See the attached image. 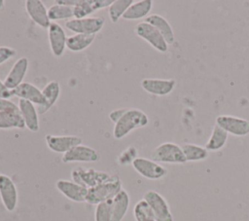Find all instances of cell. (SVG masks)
Listing matches in <instances>:
<instances>
[{
    "label": "cell",
    "instance_id": "33",
    "mask_svg": "<svg viewBox=\"0 0 249 221\" xmlns=\"http://www.w3.org/2000/svg\"><path fill=\"white\" fill-rule=\"evenodd\" d=\"M0 112H20L18 105L11 99L0 98Z\"/></svg>",
    "mask_w": 249,
    "mask_h": 221
},
{
    "label": "cell",
    "instance_id": "37",
    "mask_svg": "<svg viewBox=\"0 0 249 221\" xmlns=\"http://www.w3.org/2000/svg\"><path fill=\"white\" fill-rule=\"evenodd\" d=\"M124 110H125V108H120V109H116V110L111 111L109 113V119L115 124L121 118V116L123 115Z\"/></svg>",
    "mask_w": 249,
    "mask_h": 221
},
{
    "label": "cell",
    "instance_id": "23",
    "mask_svg": "<svg viewBox=\"0 0 249 221\" xmlns=\"http://www.w3.org/2000/svg\"><path fill=\"white\" fill-rule=\"evenodd\" d=\"M129 207V196L124 190H121L112 200L111 221H122Z\"/></svg>",
    "mask_w": 249,
    "mask_h": 221
},
{
    "label": "cell",
    "instance_id": "1",
    "mask_svg": "<svg viewBox=\"0 0 249 221\" xmlns=\"http://www.w3.org/2000/svg\"><path fill=\"white\" fill-rule=\"evenodd\" d=\"M149 123V118L140 109L125 108L121 118L114 124L113 135L116 139H122L132 130L143 128Z\"/></svg>",
    "mask_w": 249,
    "mask_h": 221
},
{
    "label": "cell",
    "instance_id": "12",
    "mask_svg": "<svg viewBox=\"0 0 249 221\" xmlns=\"http://www.w3.org/2000/svg\"><path fill=\"white\" fill-rule=\"evenodd\" d=\"M141 88L148 93L164 96L169 94L176 86L174 79H157V78H145L140 83Z\"/></svg>",
    "mask_w": 249,
    "mask_h": 221
},
{
    "label": "cell",
    "instance_id": "19",
    "mask_svg": "<svg viewBox=\"0 0 249 221\" xmlns=\"http://www.w3.org/2000/svg\"><path fill=\"white\" fill-rule=\"evenodd\" d=\"M18 105L21 117L24 121L25 128H27L30 131H33V132L38 131L40 128L39 118H38L39 113L37 111V108L35 107V104L24 99H19Z\"/></svg>",
    "mask_w": 249,
    "mask_h": 221
},
{
    "label": "cell",
    "instance_id": "25",
    "mask_svg": "<svg viewBox=\"0 0 249 221\" xmlns=\"http://www.w3.org/2000/svg\"><path fill=\"white\" fill-rule=\"evenodd\" d=\"M24 128L25 124L20 112H0V129Z\"/></svg>",
    "mask_w": 249,
    "mask_h": 221
},
{
    "label": "cell",
    "instance_id": "5",
    "mask_svg": "<svg viewBox=\"0 0 249 221\" xmlns=\"http://www.w3.org/2000/svg\"><path fill=\"white\" fill-rule=\"evenodd\" d=\"M135 34L145 40L150 46L156 49L160 53H166L168 50V44L161 36V34L150 23L144 21L138 22L134 27Z\"/></svg>",
    "mask_w": 249,
    "mask_h": 221
},
{
    "label": "cell",
    "instance_id": "3",
    "mask_svg": "<svg viewBox=\"0 0 249 221\" xmlns=\"http://www.w3.org/2000/svg\"><path fill=\"white\" fill-rule=\"evenodd\" d=\"M151 158L157 163L165 164H184L187 162L181 146L173 142L160 144L151 153Z\"/></svg>",
    "mask_w": 249,
    "mask_h": 221
},
{
    "label": "cell",
    "instance_id": "13",
    "mask_svg": "<svg viewBox=\"0 0 249 221\" xmlns=\"http://www.w3.org/2000/svg\"><path fill=\"white\" fill-rule=\"evenodd\" d=\"M61 160L65 164L74 162L94 163L99 160V154L95 149L80 144L63 154Z\"/></svg>",
    "mask_w": 249,
    "mask_h": 221
},
{
    "label": "cell",
    "instance_id": "8",
    "mask_svg": "<svg viewBox=\"0 0 249 221\" xmlns=\"http://www.w3.org/2000/svg\"><path fill=\"white\" fill-rule=\"evenodd\" d=\"M132 166L141 176L150 180H158L167 174V169L164 166L146 158H136L132 162Z\"/></svg>",
    "mask_w": 249,
    "mask_h": 221
},
{
    "label": "cell",
    "instance_id": "27",
    "mask_svg": "<svg viewBox=\"0 0 249 221\" xmlns=\"http://www.w3.org/2000/svg\"><path fill=\"white\" fill-rule=\"evenodd\" d=\"M184 156L186 158L187 162H198V161H203L208 157V150L205 147L196 145V144H192V143H187L183 144L181 146Z\"/></svg>",
    "mask_w": 249,
    "mask_h": 221
},
{
    "label": "cell",
    "instance_id": "11",
    "mask_svg": "<svg viewBox=\"0 0 249 221\" xmlns=\"http://www.w3.org/2000/svg\"><path fill=\"white\" fill-rule=\"evenodd\" d=\"M45 140L50 150L55 153L63 154H65L75 146L82 144V138L77 135L46 134Z\"/></svg>",
    "mask_w": 249,
    "mask_h": 221
},
{
    "label": "cell",
    "instance_id": "32",
    "mask_svg": "<svg viewBox=\"0 0 249 221\" xmlns=\"http://www.w3.org/2000/svg\"><path fill=\"white\" fill-rule=\"evenodd\" d=\"M112 200L100 203L96 205L95 211H94V220L95 221H111Z\"/></svg>",
    "mask_w": 249,
    "mask_h": 221
},
{
    "label": "cell",
    "instance_id": "15",
    "mask_svg": "<svg viewBox=\"0 0 249 221\" xmlns=\"http://www.w3.org/2000/svg\"><path fill=\"white\" fill-rule=\"evenodd\" d=\"M55 187L64 197L72 202H86L88 189L74 181L59 179L56 181Z\"/></svg>",
    "mask_w": 249,
    "mask_h": 221
},
{
    "label": "cell",
    "instance_id": "9",
    "mask_svg": "<svg viewBox=\"0 0 249 221\" xmlns=\"http://www.w3.org/2000/svg\"><path fill=\"white\" fill-rule=\"evenodd\" d=\"M216 125L228 133L235 136L249 134V120L231 115H220L216 118Z\"/></svg>",
    "mask_w": 249,
    "mask_h": 221
},
{
    "label": "cell",
    "instance_id": "7",
    "mask_svg": "<svg viewBox=\"0 0 249 221\" xmlns=\"http://www.w3.org/2000/svg\"><path fill=\"white\" fill-rule=\"evenodd\" d=\"M143 200H145L151 207L156 221H174L169 205L160 194L150 190L144 194Z\"/></svg>",
    "mask_w": 249,
    "mask_h": 221
},
{
    "label": "cell",
    "instance_id": "36",
    "mask_svg": "<svg viewBox=\"0 0 249 221\" xmlns=\"http://www.w3.org/2000/svg\"><path fill=\"white\" fill-rule=\"evenodd\" d=\"M13 96V92L11 90H9L4 82H2L0 80V98H6V99H10Z\"/></svg>",
    "mask_w": 249,
    "mask_h": 221
},
{
    "label": "cell",
    "instance_id": "26",
    "mask_svg": "<svg viewBox=\"0 0 249 221\" xmlns=\"http://www.w3.org/2000/svg\"><path fill=\"white\" fill-rule=\"evenodd\" d=\"M228 132L222 128L215 125L208 141L205 144V148L208 151H218L222 149L228 140Z\"/></svg>",
    "mask_w": 249,
    "mask_h": 221
},
{
    "label": "cell",
    "instance_id": "28",
    "mask_svg": "<svg viewBox=\"0 0 249 221\" xmlns=\"http://www.w3.org/2000/svg\"><path fill=\"white\" fill-rule=\"evenodd\" d=\"M48 16L50 20L72 19L74 18L73 7L54 3L48 9Z\"/></svg>",
    "mask_w": 249,
    "mask_h": 221
},
{
    "label": "cell",
    "instance_id": "14",
    "mask_svg": "<svg viewBox=\"0 0 249 221\" xmlns=\"http://www.w3.org/2000/svg\"><path fill=\"white\" fill-rule=\"evenodd\" d=\"M48 38L53 55L56 57L61 56L66 48L67 41L65 31L61 25L56 22H51L48 28Z\"/></svg>",
    "mask_w": 249,
    "mask_h": 221
},
{
    "label": "cell",
    "instance_id": "29",
    "mask_svg": "<svg viewBox=\"0 0 249 221\" xmlns=\"http://www.w3.org/2000/svg\"><path fill=\"white\" fill-rule=\"evenodd\" d=\"M133 3V0H114L108 8V16L112 22H117L123 18L125 11Z\"/></svg>",
    "mask_w": 249,
    "mask_h": 221
},
{
    "label": "cell",
    "instance_id": "17",
    "mask_svg": "<svg viewBox=\"0 0 249 221\" xmlns=\"http://www.w3.org/2000/svg\"><path fill=\"white\" fill-rule=\"evenodd\" d=\"M28 59L25 56L19 57L13 65L9 73L7 74L4 84L9 90H14L18 87L21 83H23V79L28 70Z\"/></svg>",
    "mask_w": 249,
    "mask_h": 221
},
{
    "label": "cell",
    "instance_id": "20",
    "mask_svg": "<svg viewBox=\"0 0 249 221\" xmlns=\"http://www.w3.org/2000/svg\"><path fill=\"white\" fill-rule=\"evenodd\" d=\"M145 21L153 25L161 34V36L164 38V40L168 45H172L174 43L175 41L174 31L172 29V26L170 25V23L165 18L158 14H153L148 16L145 18Z\"/></svg>",
    "mask_w": 249,
    "mask_h": 221
},
{
    "label": "cell",
    "instance_id": "31",
    "mask_svg": "<svg viewBox=\"0 0 249 221\" xmlns=\"http://www.w3.org/2000/svg\"><path fill=\"white\" fill-rule=\"evenodd\" d=\"M95 11L94 0H78L77 4L73 7L74 18H88Z\"/></svg>",
    "mask_w": 249,
    "mask_h": 221
},
{
    "label": "cell",
    "instance_id": "2",
    "mask_svg": "<svg viewBox=\"0 0 249 221\" xmlns=\"http://www.w3.org/2000/svg\"><path fill=\"white\" fill-rule=\"evenodd\" d=\"M121 190L122 181L117 175H114L112 179L88 189L86 202L89 204L97 205L100 203L112 200Z\"/></svg>",
    "mask_w": 249,
    "mask_h": 221
},
{
    "label": "cell",
    "instance_id": "16",
    "mask_svg": "<svg viewBox=\"0 0 249 221\" xmlns=\"http://www.w3.org/2000/svg\"><path fill=\"white\" fill-rule=\"evenodd\" d=\"M25 10L29 18L40 27L48 29L51 20L48 16V9L40 0H26Z\"/></svg>",
    "mask_w": 249,
    "mask_h": 221
},
{
    "label": "cell",
    "instance_id": "38",
    "mask_svg": "<svg viewBox=\"0 0 249 221\" xmlns=\"http://www.w3.org/2000/svg\"><path fill=\"white\" fill-rule=\"evenodd\" d=\"M5 7V1L4 0H0V11L3 10Z\"/></svg>",
    "mask_w": 249,
    "mask_h": 221
},
{
    "label": "cell",
    "instance_id": "34",
    "mask_svg": "<svg viewBox=\"0 0 249 221\" xmlns=\"http://www.w3.org/2000/svg\"><path fill=\"white\" fill-rule=\"evenodd\" d=\"M16 54L17 52L15 49L7 46H0V65L14 57Z\"/></svg>",
    "mask_w": 249,
    "mask_h": 221
},
{
    "label": "cell",
    "instance_id": "4",
    "mask_svg": "<svg viewBox=\"0 0 249 221\" xmlns=\"http://www.w3.org/2000/svg\"><path fill=\"white\" fill-rule=\"evenodd\" d=\"M111 175L104 171H99L93 168L77 167L72 170L71 177L72 181L86 187L87 189L95 187L101 183H104L113 178Z\"/></svg>",
    "mask_w": 249,
    "mask_h": 221
},
{
    "label": "cell",
    "instance_id": "21",
    "mask_svg": "<svg viewBox=\"0 0 249 221\" xmlns=\"http://www.w3.org/2000/svg\"><path fill=\"white\" fill-rule=\"evenodd\" d=\"M44 103L37 106L39 114H45L57 101L60 95V86L57 81L49 82L42 90Z\"/></svg>",
    "mask_w": 249,
    "mask_h": 221
},
{
    "label": "cell",
    "instance_id": "10",
    "mask_svg": "<svg viewBox=\"0 0 249 221\" xmlns=\"http://www.w3.org/2000/svg\"><path fill=\"white\" fill-rule=\"evenodd\" d=\"M18 190L14 181L6 174L0 173V198L5 209L12 212L18 204Z\"/></svg>",
    "mask_w": 249,
    "mask_h": 221
},
{
    "label": "cell",
    "instance_id": "18",
    "mask_svg": "<svg viewBox=\"0 0 249 221\" xmlns=\"http://www.w3.org/2000/svg\"><path fill=\"white\" fill-rule=\"evenodd\" d=\"M12 92L13 96H18L19 97V99L30 101L37 106L44 103L42 91L29 82L21 83L18 87L12 90Z\"/></svg>",
    "mask_w": 249,
    "mask_h": 221
},
{
    "label": "cell",
    "instance_id": "35",
    "mask_svg": "<svg viewBox=\"0 0 249 221\" xmlns=\"http://www.w3.org/2000/svg\"><path fill=\"white\" fill-rule=\"evenodd\" d=\"M136 154H137V151L134 147H129L127 148L124 152H123V154L120 156V163L124 165V164H127V163H131L136 159Z\"/></svg>",
    "mask_w": 249,
    "mask_h": 221
},
{
    "label": "cell",
    "instance_id": "22",
    "mask_svg": "<svg viewBox=\"0 0 249 221\" xmlns=\"http://www.w3.org/2000/svg\"><path fill=\"white\" fill-rule=\"evenodd\" d=\"M153 8V1L151 0H139L133 1L123 16L125 20H135L143 18H147L148 14Z\"/></svg>",
    "mask_w": 249,
    "mask_h": 221
},
{
    "label": "cell",
    "instance_id": "24",
    "mask_svg": "<svg viewBox=\"0 0 249 221\" xmlns=\"http://www.w3.org/2000/svg\"><path fill=\"white\" fill-rule=\"evenodd\" d=\"M95 39V35L74 34L67 38L66 48L74 53L82 52L89 47Z\"/></svg>",
    "mask_w": 249,
    "mask_h": 221
},
{
    "label": "cell",
    "instance_id": "30",
    "mask_svg": "<svg viewBox=\"0 0 249 221\" xmlns=\"http://www.w3.org/2000/svg\"><path fill=\"white\" fill-rule=\"evenodd\" d=\"M133 215L136 221H156L151 207L143 199L135 203L133 207Z\"/></svg>",
    "mask_w": 249,
    "mask_h": 221
},
{
    "label": "cell",
    "instance_id": "6",
    "mask_svg": "<svg viewBox=\"0 0 249 221\" xmlns=\"http://www.w3.org/2000/svg\"><path fill=\"white\" fill-rule=\"evenodd\" d=\"M104 26V18L101 17H88L84 18H72L65 22V27L75 34L96 35Z\"/></svg>",
    "mask_w": 249,
    "mask_h": 221
}]
</instances>
